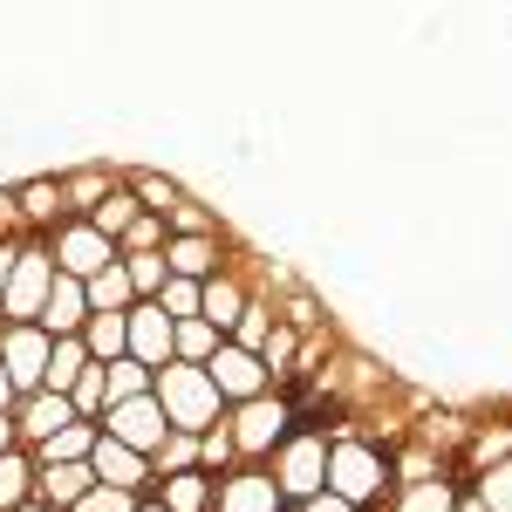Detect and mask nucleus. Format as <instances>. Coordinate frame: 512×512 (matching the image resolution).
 Wrapping results in <instances>:
<instances>
[{"instance_id": "nucleus-38", "label": "nucleus", "mask_w": 512, "mask_h": 512, "mask_svg": "<svg viewBox=\"0 0 512 512\" xmlns=\"http://www.w3.org/2000/svg\"><path fill=\"white\" fill-rule=\"evenodd\" d=\"M465 492H472L478 506H492V512H512V458L492 465V472H478V478H465Z\"/></svg>"}, {"instance_id": "nucleus-46", "label": "nucleus", "mask_w": 512, "mask_h": 512, "mask_svg": "<svg viewBox=\"0 0 512 512\" xmlns=\"http://www.w3.org/2000/svg\"><path fill=\"white\" fill-rule=\"evenodd\" d=\"M7 451H21V437H14V417H0V458Z\"/></svg>"}, {"instance_id": "nucleus-17", "label": "nucleus", "mask_w": 512, "mask_h": 512, "mask_svg": "<svg viewBox=\"0 0 512 512\" xmlns=\"http://www.w3.org/2000/svg\"><path fill=\"white\" fill-rule=\"evenodd\" d=\"M171 328H178V321L164 315L158 301H137V308H130V362H144V369L158 376L164 362H171Z\"/></svg>"}, {"instance_id": "nucleus-11", "label": "nucleus", "mask_w": 512, "mask_h": 512, "mask_svg": "<svg viewBox=\"0 0 512 512\" xmlns=\"http://www.w3.org/2000/svg\"><path fill=\"white\" fill-rule=\"evenodd\" d=\"M14 205H21L28 239H48L62 219H69V205H62V171H35V178H21V185H14Z\"/></svg>"}, {"instance_id": "nucleus-27", "label": "nucleus", "mask_w": 512, "mask_h": 512, "mask_svg": "<svg viewBox=\"0 0 512 512\" xmlns=\"http://www.w3.org/2000/svg\"><path fill=\"white\" fill-rule=\"evenodd\" d=\"M219 342H226V335H219V328H212V321H178V328H171V362H192V369H205V362H212V355H219Z\"/></svg>"}, {"instance_id": "nucleus-15", "label": "nucleus", "mask_w": 512, "mask_h": 512, "mask_svg": "<svg viewBox=\"0 0 512 512\" xmlns=\"http://www.w3.org/2000/svg\"><path fill=\"white\" fill-rule=\"evenodd\" d=\"M512 458V417L499 410V417H478L472 437H465V451H458V485L478 472H492V465H506Z\"/></svg>"}, {"instance_id": "nucleus-49", "label": "nucleus", "mask_w": 512, "mask_h": 512, "mask_svg": "<svg viewBox=\"0 0 512 512\" xmlns=\"http://www.w3.org/2000/svg\"><path fill=\"white\" fill-rule=\"evenodd\" d=\"M14 512H48V506H41V499H28V506H14Z\"/></svg>"}, {"instance_id": "nucleus-23", "label": "nucleus", "mask_w": 512, "mask_h": 512, "mask_svg": "<svg viewBox=\"0 0 512 512\" xmlns=\"http://www.w3.org/2000/svg\"><path fill=\"white\" fill-rule=\"evenodd\" d=\"M212 492H219V485L205 472H178V478H158V485H151V499H158L164 512H212Z\"/></svg>"}, {"instance_id": "nucleus-20", "label": "nucleus", "mask_w": 512, "mask_h": 512, "mask_svg": "<svg viewBox=\"0 0 512 512\" xmlns=\"http://www.w3.org/2000/svg\"><path fill=\"white\" fill-rule=\"evenodd\" d=\"M89 485H96V472H89V465H35V499L48 512H76Z\"/></svg>"}, {"instance_id": "nucleus-41", "label": "nucleus", "mask_w": 512, "mask_h": 512, "mask_svg": "<svg viewBox=\"0 0 512 512\" xmlns=\"http://www.w3.org/2000/svg\"><path fill=\"white\" fill-rule=\"evenodd\" d=\"M158 308H164L171 321H192V315H198V280H164Z\"/></svg>"}, {"instance_id": "nucleus-10", "label": "nucleus", "mask_w": 512, "mask_h": 512, "mask_svg": "<svg viewBox=\"0 0 512 512\" xmlns=\"http://www.w3.org/2000/svg\"><path fill=\"white\" fill-rule=\"evenodd\" d=\"M89 472H96V485H117V492H137V499H151V458L144 451H130V444H117V437H96V451H89Z\"/></svg>"}, {"instance_id": "nucleus-5", "label": "nucleus", "mask_w": 512, "mask_h": 512, "mask_svg": "<svg viewBox=\"0 0 512 512\" xmlns=\"http://www.w3.org/2000/svg\"><path fill=\"white\" fill-rule=\"evenodd\" d=\"M48 287H55L48 239H21V260H14V274H7V294H0V328L41 321V308H48Z\"/></svg>"}, {"instance_id": "nucleus-3", "label": "nucleus", "mask_w": 512, "mask_h": 512, "mask_svg": "<svg viewBox=\"0 0 512 512\" xmlns=\"http://www.w3.org/2000/svg\"><path fill=\"white\" fill-rule=\"evenodd\" d=\"M226 431H233L239 465H267L280 444L301 431V410H294L287 390H267V396H253V403H239V410H226Z\"/></svg>"}, {"instance_id": "nucleus-12", "label": "nucleus", "mask_w": 512, "mask_h": 512, "mask_svg": "<svg viewBox=\"0 0 512 512\" xmlns=\"http://www.w3.org/2000/svg\"><path fill=\"white\" fill-rule=\"evenodd\" d=\"M164 410H158V396H137V403H117V410H103V437H117V444H130V451H158L164 444Z\"/></svg>"}, {"instance_id": "nucleus-16", "label": "nucleus", "mask_w": 512, "mask_h": 512, "mask_svg": "<svg viewBox=\"0 0 512 512\" xmlns=\"http://www.w3.org/2000/svg\"><path fill=\"white\" fill-rule=\"evenodd\" d=\"M212 512H280V492L267 465H239V472L219 478V492H212Z\"/></svg>"}, {"instance_id": "nucleus-22", "label": "nucleus", "mask_w": 512, "mask_h": 512, "mask_svg": "<svg viewBox=\"0 0 512 512\" xmlns=\"http://www.w3.org/2000/svg\"><path fill=\"white\" fill-rule=\"evenodd\" d=\"M458 478H431V485H396L390 499H383V512H458Z\"/></svg>"}, {"instance_id": "nucleus-29", "label": "nucleus", "mask_w": 512, "mask_h": 512, "mask_svg": "<svg viewBox=\"0 0 512 512\" xmlns=\"http://www.w3.org/2000/svg\"><path fill=\"white\" fill-rule=\"evenodd\" d=\"M96 424H69V431H55L48 444L35 451V465H89V451H96Z\"/></svg>"}, {"instance_id": "nucleus-28", "label": "nucleus", "mask_w": 512, "mask_h": 512, "mask_svg": "<svg viewBox=\"0 0 512 512\" xmlns=\"http://www.w3.org/2000/svg\"><path fill=\"white\" fill-rule=\"evenodd\" d=\"M89 369V349H82V335H62L55 349H48V376H41V390H55V396H69L76 390V376Z\"/></svg>"}, {"instance_id": "nucleus-25", "label": "nucleus", "mask_w": 512, "mask_h": 512, "mask_svg": "<svg viewBox=\"0 0 512 512\" xmlns=\"http://www.w3.org/2000/svg\"><path fill=\"white\" fill-rule=\"evenodd\" d=\"M82 349H89V362H123L130 355V315H89Z\"/></svg>"}, {"instance_id": "nucleus-45", "label": "nucleus", "mask_w": 512, "mask_h": 512, "mask_svg": "<svg viewBox=\"0 0 512 512\" xmlns=\"http://www.w3.org/2000/svg\"><path fill=\"white\" fill-rule=\"evenodd\" d=\"M14 260H21V239H0V294H7V274H14Z\"/></svg>"}, {"instance_id": "nucleus-36", "label": "nucleus", "mask_w": 512, "mask_h": 512, "mask_svg": "<svg viewBox=\"0 0 512 512\" xmlns=\"http://www.w3.org/2000/svg\"><path fill=\"white\" fill-rule=\"evenodd\" d=\"M294 355H301V335L274 321V335H267V349H260V362H267V376H274V390H287V383H294Z\"/></svg>"}, {"instance_id": "nucleus-30", "label": "nucleus", "mask_w": 512, "mask_h": 512, "mask_svg": "<svg viewBox=\"0 0 512 512\" xmlns=\"http://www.w3.org/2000/svg\"><path fill=\"white\" fill-rule=\"evenodd\" d=\"M164 233H171V239H205V233H226V219H219V212H212L205 198H192V192H185L178 205H171Z\"/></svg>"}, {"instance_id": "nucleus-19", "label": "nucleus", "mask_w": 512, "mask_h": 512, "mask_svg": "<svg viewBox=\"0 0 512 512\" xmlns=\"http://www.w3.org/2000/svg\"><path fill=\"white\" fill-rule=\"evenodd\" d=\"M123 185L117 164H82V171H62V205H69V219H89L103 198Z\"/></svg>"}, {"instance_id": "nucleus-48", "label": "nucleus", "mask_w": 512, "mask_h": 512, "mask_svg": "<svg viewBox=\"0 0 512 512\" xmlns=\"http://www.w3.org/2000/svg\"><path fill=\"white\" fill-rule=\"evenodd\" d=\"M458 512H492V506H478L472 492H458Z\"/></svg>"}, {"instance_id": "nucleus-37", "label": "nucleus", "mask_w": 512, "mask_h": 512, "mask_svg": "<svg viewBox=\"0 0 512 512\" xmlns=\"http://www.w3.org/2000/svg\"><path fill=\"white\" fill-rule=\"evenodd\" d=\"M198 472L212 478V485H219L226 472H239V451H233V431H226V424H219V431H205V437H198Z\"/></svg>"}, {"instance_id": "nucleus-21", "label": "nucleus", "mask_w": 512, "mask_h": 512, "mask_svg": "<svg viewBox=\"0 0 512 512\" xmlns=\"http://www.w3.org/2000/svg\"><path fill=\"white\" fill-rule=\"evenodd\" d=\"M274 321H280V328H294V335H321V328H335L328 301H321L315 287H301V280L274 294Z\"/></svg>"}, {"instance_id": "nucleus-4", "label": "nucleus", "mask_w": 512, "mask_h": 512, "mask_svg": "<svg viewBox=\"0 0 512 512\" xmlns=\"http://www.w3.org/2000/svg\"><path fill=\"white\" fill-rule=\"evenodd\" d=\"M267 478H274L280 506H308L315 492H328V437H321L315 424H301V431L267 458Z\"/></svg>"}, {"instance_id": "nucleus-13", "label": "nucleus", "mask_w": 512, "mask_h": 512, "mask_svg": "<svg viewBox=\"0 0 512 512\" xmlns=\"http://www.w3.org/2000/svg\"><path fill=\"white\" fill-rule=\"evenodd\" d=\"M472 424H478L472 410H458V403H431V410H424V417L410 424V437H417L424 451H437V458H444V465L458 472V451H465V437H472Z\"/></svg>"}, {"instance_id": "nucleus-1", "label": "nucleus", "mask_w": 512, "mask_h": 512, "mask_svg": "<svg viewBox=\"0 0 512 512\" xmlns=\"http://www.w3.org/2000/svg\"><path fill=\"white\" fill-rule=\"evenodd\" d=\"M151 396H158V410H164L171 431L205 437V431L226 424V403H219V390H212V376L192 369V362H164L158 376H151Z\"/></svg>"}, {"instance_id": "nucleus-39", "label": "nucleus", "mask_w": 512, "mask_h": 512, "mask_svg": "<svg viewBox=\"0 0 512 512\" xmlns=\"http://www.w3.org/2000/svg\"><path fill=\"white\" fill-rule=\"evenodd\" d=\"M123 274H130V294H137V301H158L164 294V253H130V260H123Z\"/></svg>"}, {"instance_id": "nucleus-44", "label": "nucleus", "mask_w": 512, "mask_h": 512, "mask_svg": "<svg viewBox=\"0 0 512 512\" xmlns=\"http://www.w3.org/2000/svg\"><path fill=\"white\" fill-rule=\"evenodd\" d=\"M294 512H355V506H349V499H335V492H315L308 506H294Z\"/></svg>"}, {"instance_id": "nucleus-18", "label": "nucleus", "mask_w": 512, "mask_h": 512, "mask_svg": "<svg viewBox=\"0 0 512 512\" xmlns=\"http://www.w3.org/2000/svg\"><path fill=\"white\" fill-rule=\"evenodd\" d=\"M35 328L48 335V342H62V335H82V328H89V294H82V280L55 274V287H48V308H41Z\"/></svg>"}, {"instance_id": "nucleus-47", "label": "nucleus", "mask_w": 512, "mask_h": 512, "mask_svg": "<svg viewBox=\"0 0 512 512\" xmlns=\"http://www.w3.org/2000/svg\"><path fill=\"white\" fill-rule=\"evenodd\" d=\"M14 403H21V396H14V383H7V369H0V417H14Z\"/></svg>"}, {"instance_id": "nucleus-2", "label": "nucleus", "mask_w": 512, "mask_h": 512, "mask_svg": "<svg viewBox=\"0 0 512 512\" xmlns=\"http://www.w3.org/2000/svg\"><path fill=\"white\" fill-rule=\"evenodd\" d=\"M328 492L349 499L355 512H376L390 499V451L369 437H335L328 444Z\"/></svg>"}, {"instance_id": "nucleus-8", "label": "nucleus", "mask_w": 512, "mask_h": 512, "mask_svg": "<svg viewBox=\"0 0 512 512\" xmlns=\"http://www.w3.org/2000/svg\"><path fill=\"white\" fill-rule=\"evenodd\" d=\"M48 335H41L35 321H21V328H0V369H7V383H14V396H35L41 376H48Z\"/></svg>"}, {"instance_id": "nucleus-43", "label": "nucleus", "mask_w": 512, "mask_h": 512, "mask_svg": "<svg viewBox=\"0 0 512 512\" xmlns=\"http://www.w3.org/2000/svg\"><path fill=\"white\" fill-rule=\"evenodd\" d=\"M0 239H28V226H21V205H14V185H0Z\"/></svg>"}, {"instance_id": "nucleus-6", "label": "nucleus", "mask_w": 512, "mask_h": 512, "mask_svg": "<svg viewBox=\"0 0 512 512\" xmlns=\"http://www.w3.org/2000/svg\"><path fill=\"white\" fill-rule=\"evenodd\" d=\"M48 260H55V274H69V280H96L103 267H117L123 253L96 233L89 219H62V226L48 233Z\"/></svg>"}, {"instance_id": "nucleus-7", "label": "nucleus", "mask_w": 512, "mask_h": 512, "mask_svg": "<svg viewBox=\"0 0 512 512\" xmlns=\"http://www.w3.org/2000/svg\"><path fill=\"white\" fill-rule=\"evenodd\" d=\"M205 376H212V390H219L226 410H239V403H253V396L274 390L267 362H260V355H246V349H233V342H219V355L205 362Z\"/></svg>"}, {"instance_id": "nucleus-9", "label": "nucleus", "mask_w": 512, "mask_h": 512, "mask_svg": "<svg viewBox=\"0 0 512 512\" xmlns=\"http://www.w3.org/2000/svg\"><path fill=\"white\" fill-rule=\"evenodd\" d=\"M233 226L226 233H205V239H164V274L171 280H212L226 260H233Z\"/></svg>"}, {"instance_id": "nucleus-34", "label": "nucleus", "mask_w": 512, "mask_h": 512, "mask_svg": "<svg viewBox=\"0 0 512 512\" xmlns=\"http://www.w3.org/2000/svg\"><path fill=\"white\" fill-rule=\"evenodd\" d=\"M178 472H198V437L192 431H164V444L151 451V478H178Z\"/></svg>"}, {"instance_id": "nucleus-33", "label": "nucleus", "mask_w": 512, "mask_h": 512, "mask_svg": "<svg viewBox=\"0 0 512 512\" xmlns=\"http://www.w3.org/2000/svg\"><path fill=\"white\" fill-rule=\"evenodd\" d=\"M267 335H274V301H267V294H253L226 342H233V349H246V355H260V349H267Z\"/></svg>"}, {"instance_id": "nucleus-26", "label": "nucleus", "mask_w": 512, "mask_h": 512, "mask_svg": "<svg viewBox=\"0 0 512 512\" xmlns=\"http://www.w3.org/2000/svg\"><path fill=\"white\" fill-rule=\"evenodd\" d=\"M82 294H89V315H130V308H137V294H130V274H123V260H117V267H103L96 280H82Z\"/></svg>"}, {"instance_id": "nucleus-14", "label": "nucleus", "mask_w": 512, "mask_h": 512, "mask_svg": "<svg viewBox=\"0 0 512 512\" xmlns=\"http://www.w3.org/2000/svg\"><path fill=\"white\" fill-rule=\"evenodd\" d=\"M76 424V410H69V396H55V390H35V396H21L14 403V437H21V451H41L55 431H69Z\"/></svg>"}, {"instance_id": "nucleus-35", "label": "nucleus", "mask_w": 512, "mask_h": 512, "mask_svg": "<svg viewBox=\"0 0 512 512\" xmlns=\"http://www.w3.org/2000/svg\"><path fill=\"white\" fill-rule=\"evenodd\" d=\"M137 212H144V205L130 198V185H117V192H110L103 205H96V212H89V226H96V233H103L110 246H117V239L130 233V219H137Z\"/></svg>"}, {"instance_id": "nucleus-51", "label": "nucleus", "mask_w": 512, "mask_h": 512, "mask_svg": "<svg viewBox=\"0 0 512 512\" xmlns=\"http://www.w3.org/2000/svg\"><path fill=\"white\" fill-rule=\"evenodd\" d=\"M280 512H294V506H280Z\"/></svg>"}, {"instance_id": "nucleus-31", "label": "nucleus", "mask_w": 512, "mask_h": 512, "mask_svg": "<svg viewBox=\"0 0 512 512\" xmlns=\"http://www.w3.org/2000/svg\"><path fill=\"white\" fill-rule=\"evenodd\" d=\"M96 369H103V396H110V410H117V403H137V396H151V369L130 362V355H123V362H96Z\"/></svg>"}, {"instance_id": "nucleus-40", "label": "nucleus", "mask_w": 512, "mask_h": 512, "mask_svg": "<svg viewBox=\"0 0 512 512\" xmlns=\"http://www.w3.org/2000/svg\"><path fill=\"white\" fill-rule=\"evenodd\" d=\"M164 239H171V233H164V219L137 212V219H130V233L117 239V253H123V260H130V253H164Z\"/></svg>"}, {"instance_id": "nucleus-42", "label": "nucleus", "mask_w": 512, "mask_h": 512, "mask_svg": "<svg viewBox=\"0 0 512 512\" xmlns=\"http://www.w3.org/2000/svg\"><path fill=\"white\" fill-rule=\"evenodd\" d=\"M137 506H144L137 492H117V485H89L76 512H137Z\"/></svg>"}, {"instance_id": "nucleus-32", "label": "nucleus", "mask_w": 512, "mask_h": 512, "mask_svg": "<svg viewBox=\"0 0 512 512\" xmlns=\"http://www.w3.org/2000/svg\"><path fill=\"white\" fill-rule=\"evenodd\" d=\"M35 499V451H7L0 458V512L28 506Z\"/></svg>"}, {"instance_id": "nucleus-50", "label": "nucleus", "mask_w": 512, "mask_h": 512, "mask_svg": "<svg viewBox=\"0 0 512 512\" xmlns=\"http://www.w3.org/2000/svg\"><path fill=\"white\" fill-rule=\"evenodd\" d=\"M137 512H164V506H158V499H144V506H137Z\"/></svg>"}, {"instance_id": "nucleus-24", "label": "nucleus", "mask_w": 512, "mask_h": 512, "mask_svg": "<svg viewBox=\"0 0 512 512\" xmlns=\"http://www.w3.org/2000/svg\"><path fill=\"white\" fill-rule=\"evenodd\" d=\"M123 185H130V198H137L151 219H171V205L185 198V185H178L171 171H123Z\"/></svg>"}]
</instances>
